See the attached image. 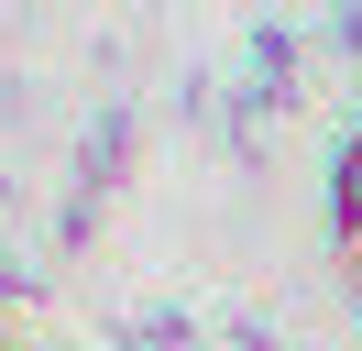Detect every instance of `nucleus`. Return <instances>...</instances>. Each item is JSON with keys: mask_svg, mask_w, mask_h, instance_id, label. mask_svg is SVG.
I'll return each mask as SVG.
<instances>
[]
</instances>
